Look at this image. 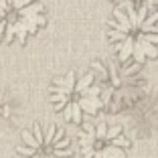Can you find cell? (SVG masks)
<instances>
[{
	"label": "cell",
	"instance_id": "3957f363",
	"mask_svg": "<svg viewBox=\"0 0 158 158\" xmlns=\"http://www.w3.org/2000/svg\"><path fill=\"white\" fill-rule=\"evenodd\" d=\"M45 4L41 0H0V41L27 43L28 35H35L47 24Z\"/></svg>",
	"mask_w": 158,
	"mask_h": 158
},
{
	"label": "cell",
	"instance_id": "7a4b0ae2",
	"mask_svg": "<svg viewBox=\"0 0 158 158\" xmlns=\"http://www.w3.org/2000/svg\"><path fill=\"white\" fill-rule=\"evenodd\" d=\"M95 73L89 71L83 77H77L75 71H69L65 77L55 79L49 89V102L53 110L61 112L67 122L83 124V114L95 116L103 110V87L95 81Z\"/></svg>",
	"mask_w": 158,
	"mask_h": 158
},
{
	"label": "cell",
	"instance_id": "6da1fadb",
	"mask_svg": "<svg viewBox=\"0 0 158 158\" xmlns=\"http://www.w3.org/2000/svg\"><path fill=\"white\" fill-rule=\"evenodd\" d=\"M107 39L118 51L120 61L134 59L142 65L146 59L158 57V10L134 8L124 2L112 10L107 19Z\"/></svg>",
	"mask_w": 158,
	"mask_h": 158
},
{
	"label": "cell",
	"instance_id": "277c9868",
	"mask_svg": "<svg viewBox=\"0 0 158 158\" xmlns=\"http://www.w3.org/2000/svg\"><path fill=\"white\" fill-rule=\"evenodd\" d=\"M77 140L83 158H128L132 144L120 124L110 126L107 122L85 126V130L77 134Z\"/></svg>",
	"mask_w": 158,
	"mask_h": 158
},
{
	"label": "cell",
	"instance_id": "5b68a950",
	"mask_svg": "<svg viewBox=\"0 0 158 158\" xmlns=\"http://www.w3.org/2000/svg\"><path fill=\"white\" fill-rule=\"evenodd\" d=\"M23 158H71V142L57 124H33L23 132V144L16 146Z\"/></svg>",
	"mask_w": 158,
	"mask_h": 158
}]
</instances>
